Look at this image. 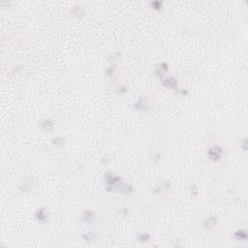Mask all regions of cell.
Listing matches in <instances>:
<instances>
[{"label":"cell","mask_w":248,"mask_h":248,"mask_svg":"<svg viewBox=\"0 0 248 248\" xmlns=\"http://www.w3.org/2000/svg\"><path fill=\"white\" fill-rule=\"evenodd\" d=\"M222 154V149L220 146H212V147L208 150V157L212 161H218Z\"/></svg>","instance_id":"obj_1"},{"label":"cell","mask_w":248,"mask_h":248,"mask_svg":"<svg viewBox=\"0 0 248 248\" xmlns=\"http://www.w3.org/2000/svg\"><path fill=\"white\" fill-rule=\"evenodd\" d=\"M83 239H85L86 241H91V240H93L94 236L92 235H90V234H87V235L83 236Z\"/></svg>","instance_id":"obj_14"},{"label":"cell","mask_w":248,"mask_h":248,"mask_svg":"<svg viewBox=\"0 0 248 248\" xmlns=\"http://www.w3.org/2000/svg\"><path fill=\"white\" fill-rule=\"evenodd\" d=\"M235 236L239 240H245L247 239V234L245 231H237L236 234H235Z\"/></svg>","instance_id":"obj_10"},{"label":"cell","mask_w":248,"mask_h":248,"mask_svg":"<svg viewBox=\"0 0 248 248\" xmlns=\"http://www.w3.org/2000/svg\"><path fill=\"white\" fill-rule=\"evenodd\" d=\"M168 71V65L165 63H160L158 65H156L155 67V73L158 75L160 78L163 77V75Z\"/></svg>","instance_id":"obj_2"},{"label":"cell","mask_w":248,"mask_h":248,"mask_svg":"<svg viewBox=\"0 0 248 248\" xmlns=\"http://www.w3.org/2000/svg\"><path fill=\"white\" fill-rule=\"evenodd\" d=\"M36 217L37 219L39 220L41 222H45L47 220V215L45 213V208H41L37 210V213H36Z\"/></svg>","instance_id":"obj_7"},{"label":"cell","mask_w":248,"mask_h":248,"mask_svg":"<svg viewBox=\"0 0 248 248\" xmlns=\"http://www.w3.org/2000/svg\"><path fill=\"white\" fill-rule=\"evenodd\" d=\"M42 127L47 131H52L54 128V123L51 120H45L42 122Z\"/></svg>","instance_id":"obj_8"},{"label":"cell","mask_w":248,"mask_h":248,"mask_svg":"<svg viewBox=\"0 0 248 248\" xmlns=\"http://www.w3.org/2000/svg\"><path fill=\"white\" fill-rule=\"evenodd\" d=\"M119 189L122 191V192H124V193H126V194H129V193H131L132 192V186L131 185H129V184H121L120 186H119Z\"/></svg>","instance_id":"obj_11"},{"label":"cell","mask_w":248,"mask_h":248,"mask_svg":"<svg viewBox=\"0 0 248 248\" xmlns=\"http://www.w3.org/2000/svg\"><path fill=\"white\" fill-rule=\"evenodd\" d=\"M150 239V236L147 235V234H141V235L139 236V240L142 242H145V241H148V239Z\"/></svg>","instance_id":"obj_13"},{"label":"cell","mask_w":248,"mask_h":248,"mask_svg":"<svg viewBox=\"0 0 248 248\" xmlns=\"http://www.w3.org/2000/svg\"><path fill=\"white\" fill-rule=\"evenodd\" d=\"M94 219V213L90 210H85L82 213V221L85 223H90Z\"/></svg>","instance_id":"obj_4"},{"label":"cell","mask_w":248,"mask_h":248,"mask_svg":"<svg viewBox=\"0 0 248 248\" xmlns=\"http://www.w3.org/2000/svg\"><path fill=\"white\" fill-rule=\"evenodd\" d=\"M135 108L137 110H145L146 109V104H145V101L142 99V98H141V99H139L138 100V102L136 103V105H135Z\"/></svg>","instance_id":"obj_9"},{"label":"cell","mask_w":248,"mask_h":248,"mask_svg":"<svg viewBox=\"0 0 248 248\" xmlns=\"http://www.w3.org/2000/svg\"><path fill=\"white\" fill-rule=\"evenodd\" d=\"M106 180L109 185H116V183L119 182L120 181V177L116 176H113V174H108L106 176Z\"/></svg>","instance_id":"obj_5"},{"label":"cell","mask_w":248,"mask_h":248,"mask_svg":"<svg viewBox=\"0 0 248 248\" xmlns=\"http://www.w3.org/2000/svg\"><path fill=\"white\" fill-rule=\"evenodd\" d=\"M216 223H217V218L216 217H210L207 219L204 223V226L207 229H210L212 227H214L216 225Z\"/></svg>","instance_id":"obj_6"},{"label":"cell","mask_w":248,"mask_h":248,"mask_svg":"<svg viewBox=\"0 0 248 248\" xmlns=\"http://www.w3.org/2000/svg\"><path fill=\"white\" fill-rule=\"evenodd\" d=\"M152 7L154 9H160L161 8V2H158V1L152 2Z\"/></svg>","instance_id":"obj_15"},{"label":"cell","mask_w":248,"mask_h":248,"mask_svg":"<svg viewBox=\"0 0 248 248\" xmlns=\"http://www.w3.org/2000/svg\"><path fill=\"white\" fill-rule=\"evenodd\" d=\"M52 144L56 146H63L65 145V141H64V139H62V138H55V139H54V141H52Z\"/></svg>","instance_id":"obj_12"},{"label":"cell","mask_w":248,"mask_h":248,"mask_svg":"<svg viewBox=\"0 0 248 248\" xmlns=\"http://www.w3.org/2000/svg\"><path fill=\"white\" fill-rule=\"evenodd\" d=\"M162 82H163L164 85L167 86V87H170V88H176V85H177V81L174 78V77H171V78H168L166 80H164Z\"/></svg>","instance_id":"obj_3"}]
</instances>
